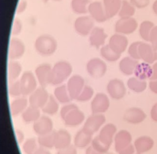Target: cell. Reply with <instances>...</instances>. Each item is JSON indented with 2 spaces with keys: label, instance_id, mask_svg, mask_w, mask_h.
<instances>
[{
  "label": "cell",
  "instance_id": "obj_1",
  "mask_svg": "<svg viewBox=\"0 0 157 154\" xmlns=\"http://www.w3.org/2000/svg\"><path fill=\"white\" fill-rule=\"evenodd\" d=\"M73 71L71 63L66 61H60L52 67L51 85H61L67 79H69Z\"/></svg>",
  "mask_w": 157,
  "mask_h": 154
},
{
  "label": "cell",
  "instance_id": "obj_2",
  "mask_svg": "<svg viewBox=\"0 0 157 154\" xmlns=\"http://www.w3.org/2000/svg\"><path fill=\"white\" fill-rule=\"evenodd\" d=\"M56 39L51 35L44 34L36 39L34 47L39 55L42 56H51L54 54L57 49Z\"/></svg>",
  "mask_w": 157,
  "mask_h": 154
},
{
  "label": "cell",
  "instance_id": "obj_3",
  "mask_svg": "<svg viewBox=\"0 0 157 154\" xmlns=\"http://www.w3.org/2000/svg\"><path fill=\"white\" fill-rule=\"evenodd\" d=\"M19 81L23 96H30L37 88V79L30 71H25Z\"/></svg>",
  "mask_w": 157,
  "mask_h": 154
},
{
  "label": "cell",
  "instance_id": "obj_4",
  "mask_svg": "<svg viewBox=\"0 0 157 154\" xmlns=\"http://www.w3.org/2000/svg\"><path fill=\"white\" fill-rule=\"evenodd\" d=\"M86 69L90 76L94 79H99L104 76L107 71V65L99 58H93L87 63Z\"/></svg>",
  "mask_w": 157,
  "mask_h": 154
},
{
  "label": "cell",
  "instance_id": "obj_5",
  "mask_svg": "<svg viewBox=\"0 0 157 154\" xmlns=\"http://www.w3.org/2000/svg\"><path fill=\"white\" fill-rule=\"evenodd\" d=\"M50 95L46 89V88L38 87L29 96L28 102L29 106H33L34 108L42 109L45 104L47 102Z\"/></svg>",
  "mask_w": 157,
  "mask_h": 154
},
{
  "label": "cell",
  "instance_id": "obj_6",
  "mask_svg": "<svg viewBox=\"0 0 157 154\" xmlns=\"http://www.w3.org/2000/svg\"><path fill=\"white\" fill-rule=\"evenodd\" d=\"M85 80L79 75H74L68 80L67 87L72 100H77L85 87Z\"/></svg>",
  "mask_w": 157,
  "mask_h": 154
},
{
  "label": "cell",
  "instance_id": "obj_7",
  "mask_svg": "<svg viewBox=\"0 0 157 154\" xmlns=\"http://www.w3.org/2000/svg\"><path fill=\"white\" fill-rule=\"evenodd\" d=\"M105 120V116L103 114H92L85 122L83 128L89 133L94 135L101 129Z\"/></svg>",
  "mask_w": 157,
  "mask_h": 154
},
{
  "label": "cell",
  "instance_id": "obj_8",
  "mask_svg": "<svg viewBox=\"0 0 157 154\" xmlns=\"http://www.w3.org/2000/svg\"><path fill=\"white\" fill-rule=\"evenodd\" d=\"M109 98L104 93H98L93 98L91 103V110L93 114H103L109 108Z\"/></svg>",
  "mask_w": 157,
  "mask_h": 154
},
{
  "label": "cell",
  "instance_id": "obj_9",
  "mask_svg": "<svg viewBox=\"0 0 157 154\" xmlns=\"http://www.w3.org/2000/svg\"><path fill=\"white\" fill-rule=\"evenodd\" d=\"M94 21L91 17L83 16L77 18L74 22V28L77 33L85 37L90 34L91 32L94 29Z\"/></svg>",
  "mask_w": 157,
  "mask_h": 154
},
{
  "label": "cell",
  "instance_id": "obj_10",
  "mask_svg": "<svg viewBox=\"0 0 157 154\" xmlns=\"http://www.w3.org/2000/svg\"><path fill=\"white\" fill-rule=\"evenodd\" d=\"M107 91L109 96L114 100L123 98L126 94V88L124 82L119 79H113L107 85Z\"/></svg>",
  "mask_w": 157,
  "mask_h": 154
},
{
  "label": "cell",
  "instance_id": "obj_11",
  "mask_svg": "<svg viewBox=\"0 0 157 154\" xmlns=\"http://www.w3.org/2000/svg\"><path fill=\"white\" fill-rule=\"evenodd\" d=\"M52 67L48 63L39 65L35 69V76L41 87L46 88L51 84Z\"/></svg>",
  "mask_w": 157,
  "mask_h": 154
},
{
  "label": "cell",
  "instance_id": "obj_12",
  "mask_svg": "<svg viewBox=\"0 0 157 154\" xmlns=\"http://www.w3.org/2000/svg\"><path fill=\"white\" fill-rule=\"evenodd\" d=\"M138 22L133 18H125L117 21L115 26V31L117 33L130 34L137 29Z\"/></svg>",
  "mask_w": 157,
  "mask_h": 154
},
{
  "label": "cell",
  "instance_id": "obj_13",
  "mask_svg": "<svg viewBox=\"0 0 157 154\" xmlns=\"http://www.w3.org/2000/svg\"><path fill=\"white\" fill-rule=\"evenodd\" d=\"M53 122L48 116H41L34 123L33 129L38 136L50 133L53 131Z\"/></svg>",
  "mask_w": 157,
  "mask_h": 154
},
{
  "label": "cell",
  "instance_id": "obj_14",
  "mask_svg": "<svg viewBox=\"0 0 157 154\" xmlns=\"http://www.w3.org/2000/svg\"><path fill=\"white\" fill-rule=\"evenodd\" d=\"M88 12L91 18L99 23L104 22L108 18L107 16L104 7L100 2H94L90 3L88 7Z\"/></svg>",
  "mask_w": 157,
  "mask_h": 154
},
{
  "label": "cell",
  "instance_id": "obj_15",
  "mask_svg": "<svg viewBox=\"0 0 157 154\" xmlns=\"http://www.w3.org/2000/svg\"><path fill=\"white\" fill-rule=\"evenodd\" d=\"M85 119V114L78 106L71 110L63 119L64 123L67 127H74L80 125Z\"/></svg>",
  "mask_w": 157,
  "mask_h": 154
},
{
  "label": "cell",
  "instance_id": "obj_16",
  "mask_svg": "<svg viewBox=\"0 0 157 154\" xmlns=\"http://www.w3.org/2000/svg\"><path fill=\"white\" fill-rule=\"evenodd\" d=\"M116 131L117 128L115 125L112 123H108L101 128L98 136L102 143L110 147L114 140Z\"/></svg>",
  "mask_w": 157,
  "mask_h": 154
},
{
  "label": "cell",
  "instance_id": "obj_17",
  "mask_svg": "<svg viewBox=\"0 0 157 154\" xmlns=\"http://www.w3.org/2000/svg\"><path fill=\"white\" fill-rule=\"evenodd\" d=\"M132 137L130 132L126 130H121L117 132L114 137V145L117 153L132 144Z\"/></svg>",
  "mask_w": 157,
  "mask_h": 154
},
{
  "label": "cell",
  "instance_id": "obj_18",
  "mask_svg": "<svg viewBox=\"0 0 157 154\" xmlns=\"http://www.w3.org/2000/svg\"><path fill=\"white\" fill-rule=\"evenodd\" d=\"M108 45L113 51L121 55L126 51L128 45V40L124 35L115 34L109 38Z\"/></svg>",
  "mask_w": 157,
  "mask_h": 154
},
{
  "label": "cell",
  "instance_id": "obj_19",
  "mask_svg": "<svg viewBox=\"0 0 157 154\" xmlns=\"http://www.w3.org/2000/svg\"><path fill=\"white\" fill-rule=\"evenodd\" d=\"M25 53V45L24 42L17 38H12L9 46V57L14 61L22 57Z\"/></svg>",
  "mask_w": 157,
  "mask_h": 154
},
{
  "label": "cell",
  "instance_id": "obj_20",
  "mask_svg": "<svg viewBox=\"0 0 157 154\" xmlns=\"http://www.w3.org/2000/svg\"><path fill=\"white\" fill-rule=\"evenodd\" d=\"M146 118L145 113L139 108H130L124 113V119L128 123L137 124L143 122Z\"/></svg>",
  "mask_w": 157,
  "mask_h": 154
},
{
  "label": "cell",
  "instance_id": "obj_21",
  "mask_svg": "<svg viewBox=\"0 0 157 154\" xmlns=\"http://www.w3.org/2000/svg\"><path fill=\"white\" fill-rule=\"evenodd\" d=\"M107 38L108 35L102 28L95 27L91 32L89 41L91 46L96 49H99L104 45Z\"/></svg>",
  "mask_w": 157,
  "mask_h": 154
},
{
  "label": "cell",
  "instance_id": "obj_22",
  "mask_svg": "<svg viewBox=\"0 0 157 154\" xmlns=\"http://www.w3.org/2000/svg\"><path fill=\"white\" fill-rule=\"evenodd\" d=\"M71 141V135L69 131L65 129H60L55 131V148L56 149H62L70 146Z\"/></svg>",
  "mask_w": 157,
  "mask_h": 154
},
{
  "label": "cell",
  "instance_id": "obj_23",
  "mask_svg": "<svg viewBox=\"0 0 157 154\" xmlns=\"http://www.w3.org/2000/svg\"><path fill=\"white\" fill-rule=\"evenodd\" d=\"M138 53L140 59L143 60L145 63L151 64L156 61V51L152 45L148 43L141 42L138 46Z\"/></svg>",
  "mask_w": 157,
  "mask_h": 154
},
{
  "label": "cell",
  "instance_id": "obj_24",
  "mask_svg": "<svg viewBox=\"0 0 157 154\" xmlns=\"http://www.w3.org/2000/svg\"><path fill=\"white\" fill-rule=\"evenodd\" d=\"M93 135L82 128L78 131L74 137L73 143L77 148L83 149L89 147L93 140Z\"/></svg>",
  "mask_w": 157,
  "mask_h": 154
},
{
  "label": "cell",
  "instance_id": "obj_25",
  "mask_svg": "<svg viewBox=\"0 0 157 154\" xmlns=\"http://www.w3.org/2000/svg\"><path fill=\"white\" fill-rule=\"evenodd\" d=\"M134 148L137 153L142 154L150 151L154 146V141L148 136H142L134 141Z\"/></svg>",
  "mask_w": 157,
  "mask_h": 154
},
{
  "label": "cell",
  "instance_id": "obj_26",
  "mask_svg": "<svg viewBox=\"0 0 157 154\" xmlns=\"http://www.w3.org/2000/svg\"><path fill=\"white\" fill-rule=\"evenodd\" d=\"M29 105L28 100L25 98V96L22 97H17L15 100H13L10 105V112L13 116H17L22 114L24 111L26 110Z\"/></svg>",
  "mask_w": 157,
  "mask_h": 154
},
{
  "label": "cell",
  "instance_id": "obj_27",
  "mask_svg": "<svg viewBox=\"0 0 157 154\" xmlns=\"http://www.w3.org/2000/svg\"><path fill=\"white\" fill-rule=\"evenodd\" d=\"M138 63V60H136L132 57H124L120 62V70L126 76H131L134 73V70Z\"/></svg>",
  "mask_w": 157,
  "mask_h": 154
},
{
  "label": "cell",
  "instance_id": "obj_28",
  "mask_svg": "<svg viewBox=\"0 0 157 154\" xmlns=\"http://www.w3.org/2000/svg\"><path fill=\"white\" fill-rule=\"evenodd\" d=\"M122 0H103V7L108 19L118 14L122 6Z\"/></svg>",
  "mask_w": 157,
  "mask_h": 154
},
{
  "label": "cell",
  "instance_id": "obj_29",
  "mask_svg": "<svg viewBox=\"0 0 157 154\" xmlns=\"http://www.w3.org/2000/svg\"><path fill=\"white\" fill-rule=\"evenodd\" d=\"M136 77L140 80L150 79L152 75V67L147 63H138L134 70Z\"/></svg>",
  "mask_w": 157,
  "mask_h": 154
},
{
  "label": "cell",
  "instance_id": "obj_30",
  "mask_svg": "<svg viewBox=\"0 0 157 154\" xmlns=\"http://www.w3.org/2000/svg\"><path fill=\"white\" fill-rule=\"evenodd\" d=\"M54 96L59 103L64 105L69 104L72 100L68 92L67 85L65 84L59 85L55 89Z\"/></svg>",
  "mask_w": 157,
  "mask_h": 154
},
{
  "label": "cell",
  "instance_id": "obj_31",
  "mask_svg": "<svg viewBox=\"0 0 157 154\" xmlns=\"http://www.w3.org/2000/svg\"><path fill=\"white\" fill-rule=\"evenodd\" d=\"M40 116V109L34 108V107L30 106H28L22 114V120L26 123H34Z\"/></svg>",
  "mask_w": 157,
  "mask_h": 154
},
{
  "label": "cell",
  "instance_id": "obj_32",
  "mask_svg": "<svg viewBox=\"0 0 157 154\" xmlns=\"http://www.w3.org/2000/svg\"><path fill=\"white\" fill-rule=\"evenodd\" d=\"M59 109V102L57 101L54 96L50 95V97L47 102L45 104V105L42 107L41 110L44 114L52 116L58 113Z\"/></svg>",
  "mask_w": 157,
  "mask_h": 154
},
{
  "label": "cell",
  "instance_id": "obj_33",
  "mask_svg": "<svg viewBox=\"0 0 157 154\" xmlns=\"http://www.w3.org/2000/svg\"><path fill=\"white\" fill-rule=\"evenodd\" d=\"M55 131H52L48 134L38 136L37 140L39 146L46 149L55 148Z\"/></svg>",
  "mask_w": 157,
  "mask_h": 154
},
{
  "label": "cell",
  "instance_id": "obj_34",
  "mask_svg": "<svg viewBox=\"0 0 157 154\" xmlns=\"http://www.w3.org/2000/svg\"><path fill=\"white\" fill-rule=\"evenodd\" d=\"M22 71L21 64L16 61H12L8 64V77L10 81L17 80Z\"/></svg>",
  "mask_w": 157,
  "mask_h": 154
},
{
  "label": "cell",
  "instance_id": "obj_35",
  "mask_svg": "<svg viewBox=\"0 0 157 154\" xmlns=\"http://www.w3.org/2000/svg\"><path fill=\"white\" fill-rule=\"evenodd\" d=\"M127 85L130 89L136 93L144 92L147 86V84L144 80H140L137 77L130 78L128 80Z\"/></svg>",
  "mask_w": 157,
  "mask_h": 154
},
{
  "label": "cell",
  "instance_id": "obj_36",
  "mask_svg": "<svg viewBox=\"0 0 157 154\" xmlns=\"http://www.w3.org/2000/svg\"><path fill=\"white\" fill-rule=\"evenodd\" d=\"M100 55L102 58L109 62H114L118 60L121 55L113 51L109 45H103L100 49Z\"/></svg>",
  "mask_w": 157,
  "mask_h": 154
},
{
  "label": "cell",
  "instance_id": "obj_37",
  "mask_svg": "<svg viewBox=\"0 0 157 154\" xmlns=\"http://www.w3.org/2000/svg\"><path fill=\"white\" fill-rule=\"evenodd\" d=\"M90 4V0H72L71 8L77 14H85L88 12V7Z\"/></svg>",
  "mask_w": 157,
  "mask_h": 154
},
{
  "label": "cell",
  "instance_id": "obj_38",
  "mask_svg": "<svg viewBox=\"0 0 157 154\" xmlns=\"http://www.w3.org/2000/svg\"><path fill=\"white\" fill-rule=\"evenodd\" d=\"M135 14V8L131 3L128 2L127 0H122V6L118 13L121 18H131Z\"/></svg>",
  "mask_w": 157,
  "mask_h": 154
},
{
  "label": "cell",
  "instance_id": "obj_39",
  "mask_svg": "<svg viewBox=\"0 0 157 154\" xmlns=\"http://www.w3.org/2000/svg\"><path fill=\"white\" fill-rule=\"evenodd\" d=\"M154 26V24L150 21H144L141 23L140 29H139V33L143 40L145 41H149L150 34H151V30Z\"/></svg>",
  "mask_w": 157,
  "mask_h": 154
},
{
  "label": "cell",
  "instance_id": "obj_40",
  "mask_svg": "<svg viewBox=\"0 0 157 154\" xmlns=\"http://www.w3.org/2000/svg\"><path fill=\"white\" fill-rule=\"evenodd\" d=\"M38 140L35 138H29L24 141L22 145V149L26 154H34L39 148Z\"/></svg>",
  "mask_w": 157,
  "mask_h": 154
},
{
  "label": "cell",
  "instance_id": "obj_41",
  "mask_svg": "<svg viewBox=\"0 0 157 154\" xmlns=\"http://www.w3.org/2000/svg\"><path fill=\"white\" fill-rule=\"evenodd\" d=\"M94 95V90L90 85H85L83 90L81 92L79 96L76 100L81 102H85L90 100Z\"/></svg>",
  "mask_w": 157,
  "mask_h": 154
},
{
  "label": "cell",
  "instance_id": "obj_42",
  "mask_svg": "<svg viewBox=\"0 0 157 154\" xmlns=\"http://www.w3.org/2000/svg\"><path fill=\"white\" fill-rule=\"evenodd\" d=\"M93 148H94L95 150H97L98 152L101 153L102 154H104L108 152L110 147L105 145L104 143H102L101 141L99 139L98 136H96L91 141V145Z\"/></svg>",
  "mask_w": 157,
  "mask_h": 154
},
{
  "label": "cell",
  "instance_id": "obj_43",
  "mask_svg": "<svg viewBox=\"0 0 157 154\" xmlns=\"http://www.w3.org/2000/svg\"><path fill=\"white\" fill-rule=\"evenodd\" d=\"M9 94L12 97H20L22 95V90L19 80L11 81L9 86Z\"/></svg>",
  "mask_w": 157,
  "mask_h": 154
},
{
  "label": "cell",
  "instance_id": "obj_44",
  "mask_svg": "<svg viewBox=\"0 0 157 154\" xmlns=\"http://www.w3.org/2000/svg\"><path fill=\"white\" fill-rule=\"evenodd\" d=\"M140 42H134L130 45L129 49H128V54H129L130 57L136 60L140 59L138 53V46L140 45Z\"/></svg>",
  "mask_w": 157,
  "mask_h": 154
},
{
  "label": "cell",
  "instance_id": "obj_45",
  "mask_svg": "<svg viewBox=\"0 0 157 154\" xmlns=\"http://www.w3.org/2000/svg\"><path fill=\"white\" fill-rule=\"evenodd\" d=\"M22 30V23L20 19L16 18L14 20V22L13 23V26H12V34L13 35H17L19 34Z\"/></svg>",
  "mask_w": 157,
  "mask_h": 154
},
{
  "label": "cell",
  "instance_id": "obj_46",
  "mask_svg": "<svg viewBox=\"0 0 157 154\" xmlns=\"http://www.w3.org/2000/svg\"><path fill=\"white\" fill-rule=\"evenodd\" d=\"M151 42L152 46L155 51H157V26H154L151 30V34H150V40Z\"/></svg>",
  "mask_w": 157,
  "mask_h": 154
},
{
  "label": "cell",
  "instance_id": "obj_47",
  "mask_svg": "<svg viewBox=\"0 0 157 154\" xmlns=\"http://www.w3.org/2000/svg\"><path fill=\"white\" fill-rule=\"evenodd\" d=\"M76 107H77V106L76 105H75V104H67L65 106H63L60 111V114L61 119H63L71 110L76 108Z\"/></svg>",
  "mask_w": 157,
  "mask_h": 154
},
{
  "label": "cell",
  "instance_id": "obj_48",
  "mask_svg": "<svg viewBox=\"0 0 157 154\" xmlns=\"http://www.w3.org/2000/svg\"><path fill=\"white\" fill-rule=\"evenodd\" d=\"M56 154H77V150L74 145H71L66 148L58 150Z\"/></svg>",
  "mask_w": 157,
  "mask_h": 154
},
{
  "label": "cell",
  "instance_id": "obj_49",
  "mask_svg": "<svg viewBox=\"0 0 157 154\" xmlns=\"http://www.w3.org/2000/svg\"><path fill=\"white\" fill-rule=\"evenodd\" d=\"M130 3L134 7L141 9L149 5L150 0H130Z\"/></svg>",
  "mask_w": 157,
  "mask_h": 154
},
{
  "label": "cell",
  "instance_id": "obj_50",
  "mask_svg": "<svg viewBox=\"0 0 157 154\" xmlns=\"http://www.w3.org/2000/svg\"><path fill=\"white\" fill-rule=\"evenodd\" d=\"M136 151L134 145L132 144H130L129 146H128L127 148H124L122 151H120L118 154H134Z\"/></svg>",
  "mask_w": 157,
  "mask_h": 154
},
{
  "label": "cell",
  "instance_id": "obj_51",
  "mask_svg": "<svg viewBox=\"0 0 157 154\" xmlns=\"http://www.w3.org/2000/svg\"><path fill=\"white\" fill-rule=\"evenodd\" d=\"M27 6H28V3L26 1H24V0L21 1L18 4V6H17V10H16L17 14L23 13L25 10H26Z\"/></svg>",
  "mask_w": 157,
  "mask_h": 154
},
{
  "label": "cell",
  "instance_id": "obj_52",
  "mask_svg": "<svg viewBox=\"0 0 157 154\" xmlns=\"http://www.w3.org/2000/svg\"><path fill=\"white\" fill-rule=\"evenodd\" d=\"M16 139L18 143H22L24 140V135L23 133V132L20 130H16Z\"/></svg>",
  "mask_w": 157,
  "mask_h": 154
},
{
  "label": "cell",
  "instance_id": "obj_53",
  "mask_svg": "<svg viewBox=\"0 0 157 154\" xmlns=\"http://www.w3.org/2000/svg\"><path fill=\"white\" fill-rule=\"evenodd\" d=\"M149 88L152 92L155 93V94H157V80H151L150 81Z\"/></svg>",
  "mask_w": 157,
  "mask_h": 154
},
{
  "label": "cell",
  "instance_id": "obj_54",
  "mask_svg": "<svg viewBox=\"0 0 157 154\" xmlns=\"http://www.w3.org/2000/svg\"><path fill=\"white\" fill-rule=\"evenodd\" d=\"M151 119L153 120L155 122H157V109H156L155 105L153 106V107L151 109Z\"/></svg>",
  "mask_w": 157,
  "mask_h": 154
},
{
  "label": "cell",
  "instance_id": "obj_55",
  "mask_svg": "<svg viewBox=\"0 0 157 154\" xmlns=\"http://www.w3.org/2000/svg\"><path fill=\"white\" fill-rule=\"evenodd\" d=\"M151 80H157V62L155 63L152 66V75L151 77L150 78Z\"/></svg>",
  "mask_w": 157,
  "mask_h": 154
},
{
  "label": "cell",
  "instance_id": "obj_56",
  "mask_svg": "<svg viewBox=\"0 0 157 154\" xmlns=\"http://www.w3.org/2000/svg\"><path fill=\"white\" fill-rule=\"evenodd\" d=\"M34 154H52V153L48 151V149L42 148V147H39L38 149L34 153Z\"/></svg>",
  "mask_w": 157,
  "mask_h": 154
},
{
  "label": "cell",
  "instance_id": "obj_57",
  "mask_svg": "<svg viewBox=\"0 0 157 154\" xmlns=\"http://www.w3.org/2000/svg\"><path fill=\"white\" fill-rule=\"evenodd\" d=\"M85 154H102V153H99V152L97 151V150H95L94 148H93L91 145H90L87 147Z\"/></svg>",
  "mask_w": 157,
  "mask_h": 154
},
{
  "label": "cell",
  "instance_id": "obj_58",
  "mask_svg": "<svg viewBox=\"0 0 157 154\" xmlns=\"http://www.w3.org/2000/svg\"><path fill=\"white\" fill-rule=\"evenodd\" d=\"M152 9H153V11H154V12L157 15V0H156V1L154 2V3H153Z\"/></svg>",
  "mask_w": 157,
  "mask_h": 154
},
{
  "label": "cell",
  "instance_id": "obj_59",
  "mask_svg": "<svg viewBox=\"0 0 157 154\" xmlns=\"http://www.w3.org/2000/svg\"><path fill=\"white\" fill-rule=\"evenodd\" d=\"M42 1L44 2H48V1H49V0H42Z\"/></svg>",
  "mask_w": 157,
  "mask_h": 154
},
{
  "label": "cell",
  "instance_id": "obj_60",
  "mask_svg": "<svg viewBox=\"0 0 157 154\" xmlns=\"http://www.w3.org/2000/svg\"><path fill=\"white\" fill-rule=\"evenodd\" d=\"M156 60H157V51H156Z\"/></svg>",
  "mask_w": 157,
  "mask_h": 154
},
{
  "label": "cell",
  "instance_id": "obj_61",
  "mask_svg": "<svg viewBox=\"0 0 157 154\" xmlns=\"http://www.w3.org/2000/svg\"><path fill=\"white\" fill-rule=\"evenodd\" d=\"M56 2H59V1H61V0H55Z\"/></svg>",
  "mask_w": 157,
  "mask_h": 154
},
{
  "label": "cell",
  "instance_id": "obj_62",
  "mask_svg": "<svg viewBox=\"0 0 157 154\" xmlns=\"http://www.w3.org/2000/svg\"><path fill=\"white\" fill-rule=\"evenodd\" d=\"M155 106H156V109H157V103L156 104H155Z\"/></svg>",
  "mask_w": 157,
  "mask_h": 154
},
{
  "label": "cell",
  "instance_id": "obj_63",
  "mask_svg": "<svg viewBox=\"0 0 157 154\" xmlns=\"http://www.w3.org/2000/svg\"><path fill=\"white\" fill-rule=\"evenodd\" d=\"M137 154H140V153H137Z\"/></svg>",
  "mask_w": 157,
  "mask_h": 154
}]
</instances>
